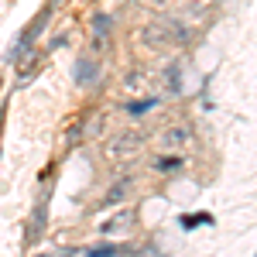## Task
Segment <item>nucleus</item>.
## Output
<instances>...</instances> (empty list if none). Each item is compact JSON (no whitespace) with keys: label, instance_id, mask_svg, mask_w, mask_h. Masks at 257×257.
Instances as JSON below:
<instances>
[{"label":"nucleus","instance_id":"f257e3e1","mask_svg":"<svg viewBox=\"0 0 257 257\" xmlns=\"http://www.w3.org/2000/svg\"><path fill=\"white\" fill-rule=\"evenodd\" d=\"M48 18H52V7H45V11H41L38 18L31 21V28H28V31H21L18 45H14V59H18L21 52H28V48L35 45V38H38V35H41V28H45V21H48Z\"/></svg>","mask_w":257,"mask_h":257},{"label":"nucleus","instance_id":"f03ea898","mask_svg":"<svg viewBox=\"0 0 257 257\" xmlns=\"http://www.w3.org/2000/svg\"><path fill=\"white\" fill-rule=\"evenodd\" d=\"M189 127H168L165 134H161V151H182V148H189Z\"/></svg>","mask_w":257,"mask_h":257},{"label":"nucleus","instance_id":"7ed1b4c3","mask_svg":"<svg viewBox=\"0 0 257 257\" xmlns=\"http://www.w3.org/2000/svg\"><path fill=\"white\" fill-rule=\"evenodd\" d=\"M96 76H99V62L96 59H79L76 62V82H79V86H89Z\"/></svg>","mask_w":257,"mask_h":257},{"label":"nucleus","instance_id":"20e7f679","mask_svg":"<svg viewBox=\"0 0 257 257\" xmlns=\"http://www.w3.org/2000/svg\"><path fill=\"white\" fill-rule=\"evenodd\" d=\"M158 103H161L158 96H148V99H131V103H127V113H131V117H144V113H148V110H155Z\"/></svg>","mask_w":257,"mask_h":257},{"label":"nucleus","instance_id":"39448f33","mask_svg":"<svg viewBox=\"0 0 257 257\" xmlns=\"http://www.w3.org/2000/svg\"><path fill=\"white\" fill-rule=\"evenodd\" d=\"M110 24H113V21L106 18V14H96V18H93V45H103V35H106V31H110Z\"/></svg>","mask_w":257,"mask_h":257},{"label":"nucleus","instance_id":"423d86ee","mask_svg":"<svg viewBox=\"0 0 257 257\" xmlns=\"http://www.w3.org/2000/svg\"><path fill=\"white\" fill-rule=\"evenodd\" d=\"M120 254V247H113V243H106V247H93L86 257H117Z\"/></svg>","mask_w":257,"mask_h":257},{"label":"nucleus","instance_id":"0eeeda50","mask_svg":"<svg viewBox=\"0 0 257 257\" xmlns=\"http://www.w3.org/2000/svg\"><path fill=\"white\" fill-rule=\"evenodd\" d=\"M155 168H158V172H178V168H182V158H158Z\"/></svg>","mask_w":257,"mask_h":257},{"label":"nucleus","instance_id":"6e6552de","mask_svg":"<svg viewBox=\"0 0 257 257\" xmlns=\"http://www.w3.org/2000/svg\"><path fill=\"white\" fill-rule=\"evenodd\" d=\"M199 223H209V216L202 213V216H182V226L189 230V226H199Z\"/></svg>","mask_w":257,"mask_h":257},{"label":"nucleus","instance_id":"1a4fd4ad","mask_svg":"<svg viewBox=\"0 0 257 257\" xmlns=\"http://www.w3.org/2000/svg\"><path fill=\"white\" fill-rule=\"evenodd\" d=\"M120 196H123V185H117V189H110V192H106V206H113V202H117Z\"/></svg>","mask_w":257,"mask_h":257},{"label":"nucleus","instance_id":"9d476101","mask_svg":"<svg viewBox=\"0 0 257 257\" xmlns=\"http://www.w3.org/2000/svg\"><path fill=\"white\" fill-rule=\"evenodd\" d=\"M168 86H172V93H178V69L175 65L168 69Z\"/></svg>","mask_w":257,"mask_h":257}]
</instances>
